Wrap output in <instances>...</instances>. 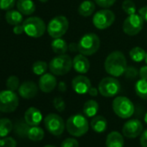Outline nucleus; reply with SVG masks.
<instances>
[{
	"mask_svg": "<svg viewBox=\"0 0 147 147\" xmlns=\"http://www.w3.org/2000/svg\"><path fill=\"white\" fill-rule=\"evenodd\" d=\"M104 67L106 72L111 76H121L125 74L127 67L126 58L122 52L113 51L107 56Z\"/></svg>",
	"mask_w": 147,
	"mask_h": 147,
	"instance_id": "nucleus-1",
	"label": "nucleus"
},
{
	"mask_svg": "<svg viewBox=\"0 0 147 147\" xmlns=\"http://www.w3.org/2000/svg\"><path fill=\"white\" fill-rule=\"evenodd\" d=\"M66 128L70 135L74 137H82L88 132L89 123L85 116L82 114H75L67 119Z\"/></svg>",
	"mask_w": 147,
	"mask_h": 147,
	"instance_id": "nucleus-2",
	"label": "nucleus"
},
{
	"mask_svg": "<svg viewBox=\"0 0 147 147\" xmlns=\"http://www.w3.org/2000/svg\"><path fill=\"white\" fill-rule=\"evenodd\" d=\"M100 46V37L95 33H88L82 36V37L78 42V52L86 56L92 55L99 50Z\"/></svg>",
	"mask_w": 147,
	"mask_h": 147,
	"instance_id": "nucleus-3",
	"label": "nucleus"
},
{
	"mask_svg": "<svg viewBox=\"0 0 147 147\" xmlns=\"http://www.w3.org/2000/svg\"><path fill=\"white\" fill-rule=\"evenodd\" d=\"M73 67V60L68 55H58L54 57L49 64L50 72L55 76H64Z\"/></svg>",
	"mask_w": 147,
	"mask_h": 147,
	"instance_id": "nucleus-4",
	"label": "nucleus"
},
{
	"mask_svg": "<svg viewBox=\"0 0 147 147\" xmlns=\"http://www.w3.org/2000/svg\"><path fill=\"white\" fill-rule=\"evenodd\" d=\"M24 33L33 38H39L42 36L47 30L44 21L38 17H30L23 22Z\"/></svg>",
	"mask_w": 147,
	"mask_h": 147,
	"instance_id": "nucleus-5",
	"label": "nucleus"
},
{
	"mask_svg": "<svg viewBox=\"0 0 147 147\" xmlns=\"http://www.w3.org/2000/svg\"><path fill=\"white\" fill-rule=\"evenodd\" d=\"M113 110L114 113L121 119H128L134 113V105L132 101L125 96H118L113 101Z\"/></svg>",
	"mask_w": 147,
	"mask_h": 147,
	"instance_id": "nucleus-6",
	"label": "nucleus"
},
{
	"mask_svg": "<svg viewBox=\"0 0 147 147\" xmlns=\"http://www.w3.org/2000/svg\"><path fill=\"white\" fill-rule=\"evenodd\" d=\"M68 26V20L66 17L56 16L49 21L47 26V31L52 38H59L66 34Z\"/></svg>",
	"mask_w": 147,
	"mask_h": 147,
	"instance_id": "nucleus-7",
	"label": "nucleus"
},
{
	"mask_svg": "<svg viewBox=\"0 0 147 147\" xmlns=\"http://www.w3.org/2000/svg\"><path fill=\"white\" fill-rule=\"evenodd\" d=\"M19 105V99L15 91L2 90L0 91V112L12 113L16 111Z\"/></svg>",
	"mask_w": 147,
	"mask_h": 147,
	"instance_id": "nucleus-8",
	"label": "nucleus"
},
{
	"mask_svg": "<svg viewBox=\"0 0 147 147\" xmlns=\"http://www.w3.org/2000/svg\"><path fill=\"white\" fill-rule=\"evenodd\" d=\"M98 89L102 96L107 98L113 97L120 91V83L113 76L105 77L100 81Z\"/></svg>",
	"mask_w": 147,
	"mask_h": 147,
	"instance_id": "nucleus-9",
	"label": "nucleus"
},
{
	"mask_svg": "<svg viewBox=\"0 0 147 147\" xmlns=\"http://www.w3.org/2000/svg\"><path fill=\"white\" fill-rule=\"evenodd\" d=\"M144 20L139 14L129 15L123 23V31L127 36H133L138 35L144 27Z\"/></svg>",
	"mask_w": 147,
	"mask_h": 147,
	"instance_id": "nucleus-10",
	"label": "nucleus"
},
{
	"mask_svg": "<svg viewBox=\"0 0 147 147\" xmlns=\"http://www.w3.org/2000/svg\"><path fill=\"white\" fill-rule=\"evenodd\" d=\"M115 21L114 13L107 9L97 11L93 17V24L98 30H106L109 28Z\"/></svg>",
	"mask_w": 147,
	"mask_h": 147,
	"instance_id": "nucleus-11",
	"label": "nucleus"
},
{
	"mask_svg": "<svg viewBox=\"0 0 147 147\" xmlns=\"http://www.w3.org/2000/svg\"><path fill=\"white\" fill-rule=\"evenodd\" d=\"M44 125L49 132L55 136H60L65 129L63 119L56 113H49L44 119Z\"/></svg>",
	"mask_w": 147,
	"mask_h": 147,
	"instance_id": "nucleus-12",
	"label": "nucleus"
},
{
	"mask_svg": "<svg viewBox=\"0 0 147 147\" xmlns=\"http://www.w3.org/2000/svg\"><path fill=\"white\" fill-rule=\"evenodd\" d=\"M143 125L140 120L137 119H132L126 121L122 128L123 136L128 138H135L142 134Z\"/></svg>",
	"mask_w": 147,
	"mask_h": 147,
	"instance_id": "nucleus-13",
	"label": "nucleus"
},
{
	"mask_svg": "<svg viewBox=\"0 0 147 147\" xmlns=\"http://www.w3.org/2000/svg\"><path fill=\"white\" fill-rule=\"evenodd\" d=\"M57 85V80L53 74L49 73H45L42 76H41L39 82H38V86L39 88L42 92L43 93H50L52 92Z\"/></svg>",
	"mask_w": 147,
	"mask_h": 147,
	"instance_id": "nucleus-14",
	"label": "nucleus"
},
{
	"mask_svg": "<svg viewBox=\"0 0 147 147\" xmlns=\"http://www.w3.org/2000/svg\"><path fill=\"white\" fill-rule=\"evenodd\" d=\"M91 87L90 80L84 76H76L72 81V88L74 91L78 94H88Z\"/></svg>",
	"mask_w": 147,
	"mask_h": 147,
	"instance_id": "nucleus-15",
	"label": "nucleus"
},
{
	"mask_svg": "<svg viewBox=\"0 0 147 147\" xmlns=\"http://www.w3.org/2000/svg\"><path fill=\"white\" fill-rule=\"evenodd\" d=\"M38 93V87L33 82H24L22 83L18 88L19 95L26 100L34 98Z\"/></svg>",
	"mask_w": 147,
	"mask_h": 147,
	"instance_id": "nucleus-16",
	"label": "nucleus"
},
{
	"mask_svg": "<svg viewBox=\"0 0 147 147\" xmlns=\"http://www.w3.org/2000/svg\"><path fill=\"white\" fill-rule=\"evenodd\" d=\"M73 67L80 74H86L90 68V62L86 55L79 54L73 59Z\"/></svg>",
	"mask_w": 147,
	"mask_h": 147,
	"instance_id": "nucleus-17",
	"label": "nucleus"
},
{
	"mask_svg": "<svg viewBox=\"0 0 147 147\" xmlns=\"http://www.w3.org/2000/svg\"><path fill=\"white\" fill-rule=\"evenodd\" d=\"M42 119V113L40 112L39 109L34 107L28 108L24 113V120L30 126L38 125L41 123Z\"/></svg>",
	"mask_w": 147,
	"mask_h": 147,
	"instance_id": "nucleus-18",
	"label": "nucleus"
},
{
	"mask_svg": "<svg viewBox=\"0 0 147 147\" xmlns=\"http://www.w3.org/2000/svg\"><path fill=\"white\" fill-rule=\"evenodd\" d=\"M107 147H124V138L119 131L110 132L106 139Z\"/></svg>",
	"mask_w": 147,
	"mask_h": 147,
	"instance_id": "nucleus-19",
	"label": "nucleus"
},
{
	"mask_svg": "<svg viewBox=\"0 0 147 147\" xmlns=\"http://www.w3.org/2000/svg\"><path fill=\"white\" fill-rule=\"evenodd\" d=\"M18 10L25 16L31 15L36 11V5L32 0H18L17 2Z\"/></svg>",
	"mask_w": 147,
	"mask_h": 147,
	"instance_id": "nucleus-20",
	"label": "nucleus"
},
{
	"mask_svg": "<svg viewBox=\"0 0 147 147\" xmlns=\"http://www.w3.org/2000/svg\"><path fill=\"white\" fill-rule=\"evenodd\" d=\"M91 127L95 132L98 133L105 131L107 127V119L101 115H95L91 120Z\"/></svg>",
	"mask_w": 147,
	"mask_h": 147,
	"instance_id": "nucleus-21",
	"label": "nucleus"
},
{
	"mask_svg": "<svg viewBox=\"0 0 147 147\" xmlns=\"http://www.w3.org/2000/svg\"><path fill=\"white\" fill-rule=\"evenodd\" d=\"M5 19L10 25L13 26L21 24L24 22L23 14L18 10H9L5 14Z\"/></svg>",
	"mask_w": 147,
	"mask_h": 147,
	"instance_id": "nucleus-22",
	"label": "nucleus"
},
{
	"mask_svg": "<svg viewBox=\"0 0 147 147\" xmlns=\"http://www.w3.org/2000/svg\"><path fill=\"white\" fill-rule=\"evenodd\" d=\"M95 10V4L91 0H85L83 1L78 8V13L80 16L88 18L93 15Z\"/></svg>",
	"mask_w": 147,
	"mask_h": 147,
	"instance_id": "nucleus-23",
	"label": "nucleus"
},
{
	"mask_svg": "<svg viewBox=\"0 0 147 147\" xmlns=\"http://www.w3.org/2000/svg\"><path fill=\"white\" fill-rule=\"evenodd\" d=\"M51 48L54 53L57 55H63L68 50V44L61 37L55 38L51 42Z\"/></svg>",
	"mask_w": 147,
	"mask_h": 147,
	"instance_id": "nucleus-24",
	"label": "nucleus"
},
{
	"mask_svg": "<svg viewBox=\"0 0 147 147\" xmlns=\"http://www.w3.org/2000/svg\"><path fill=\"white\" fill-rule=\"evenodd\" d=\"M99 111V104L96 100H89L83 106V113L87 117H94Z\"/></svg>",
	"mask_w": 147,
	"mask_h": 147,
	"instance_id": "nucleus-25",
	"label": "nucleus"
},
{
	"mask_svg": "<svg viewBox=\"0 0 147 147\" xmlns=\"http://www.w3.org/2000/svg\"><path fill=\"white\" fill-rule=\"evenodd\" d=\"M13 129V124L7 118L0 119V138L7 137Z\"/></svg>",
	"mask_w": 147,
	"mask_h": 147,
	"instance_id": "nucleus-26",
	"label": "nucleus"
},
{
	"mask_svg": "<svg viewBox=\"0 0 147 147\" xmlns=\"http://www.w3.org/2000/svg\"><path fill=\"white\" fill-rule=\"evenodd\" d=\"M135 93L136 94L143 99L147 100V80L140 79L135 84Z\"/></svg>",
	"mask_w": 147,
	"mask_h": 147,
	"instance_id": "nucleus-27",
	"label": "nucleus"
},
{
	"mask_svg": "<svg viewBox=\"0 0 147 147\" xmlns=\"http://www.w3.org/2000/svg\"><path fill=\"white\" fill-rule=\"evenodd\" d=\"M30 125H28L26 123V121H23V120H19L18 121L16 124H15V126H14V131H15V133L20 137V138H24V137H27L28 136V131L30 130Z\"/></svg>",
	"mask_w": 147,
	"mask_h": 147,
	"instance_id": "nucleus-28",
	"label": "nucleus"
},
{
	"mask_svg": "<svg viewBox=\"0 0 147 147\" xmlns=\"http://www.w3.org/2000/svg\"><path fill=\"white\" fill-rule=\"evenodd\" d=\"M129 55H130L131 59L133 61L140 62V61H144L145 59L146 52L144 51V49H142L140 47H134L130 50Z\"/></svg>",
	"mask_w": 147,
	"mask_h": 147,
	"instance_id": "nucleus-29",
	"label": "nucleus"
},
{
	"mask_svg": "<svg viewBox=\"0 0 147 147\" xmlns=\"http://www.w3.org/2000/svg\"><path fill=\"white\" fill-rule=\"evenodd\" d=\"M27 137L32 141H40L44 138V131L37 125L31 126L28 131Z\"/></svg>",
	"mask_w": 147,
	"mask_h": 147,
	"instance_id": "nucleus-30",
	"label": "nucleus"
},
{
	"mask_svg": "<svg viewBox=\"0 0 147 147\" xmlns=\"http://www.w3.org/2000/svg\"><path fill=\"white\" fill-rule=\"evenodd\" d=\"M47 69L48 64L43 61H36L32 65V71L36 76H42L43 74L46 73Z\"/></svg>",
	"mask_w": 147,
	"mask_h": 147,
	"instance_id": "nucleus-31",
	"label": "nucleus"
},
{
	"mask_svg": "<svg viewBox=\"0 0 147 147\" xmlns=\"http://www.w3.org/2000/svg\"><path fill=\"white\" fill-rule=\"evenodd\" d=\"M122 10L128 16L132 15L136 13V5L132 0H125L122 3Z\"/></svg>",
	"mask_w": 147,
	"mask_h": 147,
	"instance_id": "nucleus-32",
	"label": "nucleus"
},
{
	"mask_svg": "<svg viewBox=\"0 0 147 147\" xmlns=\"http://www.w3.org/2000/svg\"><path fill=\"white\" fill-rule=\"evenodd\" d=\"M6 87L9 90L11 91L18 90L20 87V82L18 77H17L16 76H11L6 81Z\"/></svg>",
	"mask_w": 147,
	"mask_h": 147,
	"instance_id": "nucleus-33",
	"label": "nucleus"
},
{
	"mask_svg": "<svg viewBox=\"0 0 147 147\" xmlns=\"http://www.w3.org/2000/svg\"><path fill=\"white\" fill-rule=\"evenodd\" d=\"M53 105H54V107L60 113L63 112L66 107L65 101L61 97H55L53 100Z\"/></svg>",
	"mask_w": 147,
	"mask_h": 147,
	"instance_id": "nucleus-34",
	"label": "nucleus"
},
{
	"mask_svg": "<svg viewBox=\"0 0 147 147\" xmlns=\"http://www.w3.org/2000/svg\"><path fill=\"white\" fill-rule=\"evenodd\" d=\"M124 75L127 79H135L139 75V71L134 67H127Z\"/></svg>",
	"mask_w": 147,
	"mask_h": 147,
	"instance_id": "nucleus-35",
	"label": "nucleus"
},
{
	"mask_svg": "<svg viewBox=\"0 0 147 147\" xmlns=\"http://www.w3.org/2000/svg\"><path fill=\"white\" fill-rule=\"evenodd\" d=\"M1 147H17V141L11 137L2 138Z\"/></svg>",
	"mask_w": 147,
	"mask_h": 147,
	"instance_id": "nucleus-36",
	"label": "nucleus"
},
{
	"mask_svg": "<svg viewBox=\"0 0 147 147\" xmlns=\"http://www.w3.org/2000/svg\"><path fill=\"white\" fill-rule=\"evenodd\" d=\"M16 3V0H0V9L9 11L11 10Z\"/></svg>",
	"mask_w": 147,
	"mask_h": 147,
	"instance_id": "nucleus-37",
	"label": "nucleus"
},
{
	"mask_svg": "<svg viewBox=\"0 0 147 147\" xmlns=\"http://www.w3.org/2000/svg\"><path fill=\"white\" fill-rule=\"evenodd\" d=\"M61 147H79V142L74 138H67L62 141Z\"/></svg>",
	"mask_w": 147,
	"mask_h": 147,
	"instance_id": "nucleus-38",
	"label": "nucleus"
},
{
	"mask_svg": "<svg viewBox=\"0 0 147 147\" xmlns=\"http://www.w3.org/2000/svg\"><path fill=\"white\" fill-rule=\"evenodd\" d=\"M117 0H94V3L102 8H109L115 4Z\"/></svg>",
	"mask_w": 147,
	"mask_h": 147,
	"instance_id": "nucleus-39",
	"label": "nucleus"
},
{
	"mask_svg": "<svg viewBox=\"0 0 147 147\" xmlns=\"http://www.w3.org/2000/svg\"><path fill=\"white\" fill-rule=\"evenodd\" d=\"M140 144L142 147H147V129L143 131L140 136Z\"/></svg>",
	"mask_w": 147,
	"mask_h": 147,
	"instance_id": "nucleus-40",
	"label": "nucleus"
},
{
	"mask_svg": "<svg viewBox=\"0 0 147 147\" xmlns=\"http://www.w3.org/2000/svg\"><path fill=\"white\" fill-rule=\"evenodd\" d=\"M138 14L140 15V17L143 18L144 22H147V5L140 8L138 11Z\"/></svg>",
	"mask_w": 147,
	"mask_h": 147,
	"instance_id": "nucleus-41",
	"label": "nucleus"
},
{
	"mask_svg": "<svg viewBox=\"0 0 147 147\" xmlns=\"http://www.w3.org/2000/svg\"><path fill=\"white\" fill-rule=\"evenodd\" d=\"M139 76H140L141 79L147 80V65L143 66L139 69Z\"/></svg>",
	"mask_w": 147,
	"mask_h": 147,
	"instance_id": "nucleus-42",
	"label": "nucleus"
},
{
	"mask_svg": "<svg viewBox=\"0 0 147 147\" xmlns=\"http://www.w3.org/2000/svg\"><path fill=\"white\" fill-rule=\"evenodd\" d=\"M13 32H14V34H16V35H21V34H23V33L24 32V29L23 24H18V25L14 26Z\"/></svg>",
	"mask_w": 147,
	"mask_h": 147,
	"instance_id": "nucleus-43",
	"label": "nucleus"
},
{
	"mask_svg": "<svg viewBox=\"0 0 147 147\" xmlns=\"http://www.w3.org/2000/svg\"><path fill=\"white\" fill-rule=\"evenodd\" d=\"M68 50L71 51V52H77V51H79L78 43H76V42H71L68 45Z\"/></svg>",
	"mask_w": 147,
	"mask_h": 147,
	"instance_id": "nucleus-44",
	"label": "nucleus"
},
{
	"mask_svg": "<svg viewBox=\"0 0 147 147\" xmlns=\"http://www.w3.org/2000/svg\"><path fill=\"white\" fill-rule=\"evenodd\" d=\"M98 93H100V92H99V89H97L96 88L91 87L88 94L89 95H91V96L95 97V96H97V95H98Z\"/></svg>",
	"mask_w": 147,
	"mask_h": 147,
	"instance_id": "nucleus-45",
	"label": "nucleus"
},
{
	"mask_svg": "<svg viewBox=\"0 0 147 147\" xmlns=\"http://www.w3.org/2000/svg\"><path fill=\"white\" fill-rule=\"evenodd\" d=\"M58 89H59L60 92H62V93L66 92L67 91V85H66V83L64 82H61L58 84Z\"/></svg>",
	"mask_w": 147,
	"mask_h": 147,
	"instance_id": "nucleus-46",
	"label": "nucleus"
},
{
	"mask_svg": "<svg viewBox=\"0 0 147 147\" xmlns=\"http://www.w3.org/2000/svg\"><path fill=\"white\" fill-rule=\"evenodd\" d=\"M144 122H145V123H146V125H147V112H146V113H145V115H144Z\"/></svg>",
	"mask_w": 147,
	"mask_h": 147,
	"instance_id": "nucleus-47",
	"label": "nucleus"
},
{
	"mask_svg": "<svg viewBox=\"0 0 147 147\" xmlns=\"http://www.w3.org/2000/svg\"><path fill=\"white\" fill-rule=\"evenodd\" d=\"M43 147H56V146H54V145H51V144H47V145H45Z\"/></svg>",
	"mask_w": 147,
	"mask_h": 147,
	"instance_id": "nucleus-48",
	"label": "nucleus"
},
{
	"mask_svg": "<svg viewBox=\"0 0 147 147\" xmlns=\"http://www.w3.org/2000/svg\"><path fill=\"white\" fill-rule=\"evenodd\" d=\"M40 2H42V3H46V2H48L49 0H39Z\"/></svg>",
	"mask_w": 147,
	"mask_h": 147,
	"instance_id": "nucleus-49",
	"label": "nucleus"
},
{
	"mask_svg": "<svg viewBox=\"0 0 147 147\" xmlns=\"http://www.w3.org/2000/svg\"><path fill=\"white\" fill-rule=\"evenodd\" d=\"M144 61H145V63H146V65H147V53H146V56H145V59H144Z\"/></svg>",
	"mask_w": 147,
	"mask_h": 147,
	"instance_id": "nucleus-50",
	"label": "nucleus"
},
{
	"mask_svg": "<svg viewBox=\"0 0 147 147\" xmlns=\"http://www.w3.org/2000/svg\"><path fill=\"white\" fill-rule=\"evenodd\" d=\"M0 147H1V139H0Z\"/></svg>",
	"mask_w": 147,
	"mask_h": 147,
	"instance_id": "nucleus-51",
	"label": "nucleus"
}]
</instances>
